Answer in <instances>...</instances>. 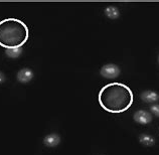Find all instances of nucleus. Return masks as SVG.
Returning a JSON list of instances; mask_svg holds the SVG:
<instances>
[{
  "instance_id": "7ed1b4c3",
  "label": "nucleus",
  "mask_w": 159,
  "mask_h": 155,
  "mask_svg": "<svg viewBox=\"0 0 159 155\" xmlns=\"http://www.w3.org/2000/svg\"><path fill=\"white\" fill-rule=\"evenodd\" d=\"M121 73L120 68L115 64H107L103 66L100 70V75L105 79H115L118 78Z\"/></svg>"
},
{
  "instance_id": "f257e3e1",
  "label": "nucleus",
  "mask_w": 159,
  "mask_h": 155,
  "mask_svg": "<svg viewBox=\"0 0 159 155\" xmlns=\"http://www.w3.org/2000/svg\"><path fill=\"white\" fill-rule=\"evenodd\" d=\"M98 101L104 110L112 114H120L132 106L134 95L123 83H109L99 92Z\"/></svg>"
},
{
  "instance_id": "423d86ee",
  "label": "nucleus",
  "mask_w": 159,
  "mask_h": 155,
  "mask_svg": "<svg viewBox=\"0 0 159 155\" xmlns=\"http://www.w3.org/2000/svg\"><path fill=\"white\" fill-rule=\"evenodd\" d=\"M140 98L145 103H156L159 101V95L154 91H144L143 93H141Z\"/></svg>"
},
{
  "instance_id": "9b49d317",
  "label": "nucleus",
  "mask_w": 159,
  "mask_h": 155,
  "mask_svg": "<svg viewBox=\"0 0 159 155\" xmlns=\"http://www.w3.org/2000/svg\"><path fill=\"white\" fill-rule=\"evenodd\" d=\"M150 111L152 112L153 115H155L156 117H159V104H154L150 107Z\"/></svg>"
},
{
  "instance_id": "9d476101",
  "label": "nucleus",
  "mask_w": 159,
  "mask_h": 155,
  "mask_svg": "<svg viewBox=\"0 0 159 155\" xmlns=\"http://www.w3.org/2000/svg\"><path fill=\"white\" fill-rule=\"evenodd\" d=\"M22 52L21 48H7L5 51V53L7 57H9L11 58H17Z\"/></svg>"
},
{
  "instance_id": "ddd939ff",
  "label": "nucleus",
  "mask_w": 159,
  "mask_h": 155,
  "mask_svg": "<svg viewBox=\"0 0 159 155\" xmlns=\"http://www.w3.org/2000/svg\"><path fill=\"white\" fill-rule=\"evenodd\" d=\"M158 62H159V56H158Z\"/></svg>"
},
{
  "instance_id": "0eeeda50",
  "label": "nucleus",
  "mask_w": 159,
  "mask_h": 155,
  "mask_svg": "<svg viewBox=\"0 0 159 155\" xmlns=\"http://www.w3.org/2000/svg\"><path fill=\"white\" fill-rule=\"evenodd\" d=\"M61 142V137L57 135V134H48L44 138H43V143L45 146L48 147H56Z\"/></svg>"
},
{
  "instance_id": "39448f33",
  "label": "nucleus",
  "mask_w": 159,
  "mask_h": 155,
  "mask_svg": "<svg viewBox=\"0 0 159 155\" xmlns=\"http://www.w3.org/2000/svg\"><path fill=\"white\" fill-rule=\"evenodd\" d=\"M17 80L18 82L22 83V84H26L28 82H30L32 78H33V72L28 68H24L18 71L17 73Z\"/></svg>"
},
{
  "instance_id": "1a4fd4ad",
  "label": "nucleus",
  "mask_w": 159,
  "mask_h": 155,
  "mask_svg": "<svg viewBox=\"0 0 159 155\" xmlns=\"http://www.w3.org/2000/svg\"><path fill=\"white\" fill-rule=\"evenodd\" d=\"M139 141L141 144H143L144 146H148V147L155 144L154 138L151 135H149V134H141L139 136Z\"/></svg>"
},
{
  "instance_id": "20e7f679",
  "label": "nucleus",
  "mask_w": 159,
  "mask_h": 155,
  "mask_svg": "<svg viewBox=\"0 0 159 155\" xmlns=\"http://www.w3.org/2000/svg\"><path fill=\"white\" fill-rule=\"evenodd\" d=\"M133 118L137 123H139L141 125H147L152 121V115L145 110H139L135 112Z\"/></svg>"
},
{
  "instance_id": "6e6552de",
  "label": "nucleus",
  "mask_w": 159,
  "mask_h": 155,
  "mask_svg": "<svg viewBox=\"0 0 159 155\" xmlns=\"http://www.w3.org/2000/svg\"><path fill=\"white\" fill-rule=\"evenodd\" d=\"M105 15L110 19H117L120 16V11L116 6H108L105 8Z\"/></svg>"
},
{
  "instance_id": "f03ea898",
  "label": "nucleus",
  "mask_w": 159,
  "mask_h": 155,
  "mask_svg": "<svg viewBox=\"0 0 159 155\" xmlns=\"http://www.w3.org/2000/svg\"><path fill=\"white\" fill-rule=\"evenodd\" d=\"M26 24L16 18H6L0 21V45L7 48H21L28 39Z\"/></svg>"
},
{
  "instance_id": "f8f14e48",
  "label": "nucleus",
  "mask_w": 159,
  "mask_h": 155,
  "mask_svg": "<svg viewBox=\"0 0 159 155\" xmlns=\"http://www.w3.org/2000/svg\"><path fill=\"white\" fill-rule=\"evenodd\" d=\"M5 80H6V78H5V76H4V74L0 71V84L5 82Z\"/></svg>"
}]
</instances>
